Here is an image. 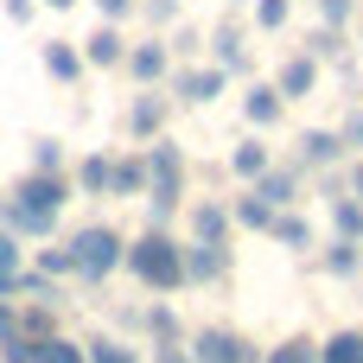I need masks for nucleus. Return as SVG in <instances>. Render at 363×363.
I'll return each mask as SVG.
<instances>
[{
	"label": "nucleus",
	"mask_w": 363,
	"mask_h": 363,
	"mask_svg": "<svg viewBox=\"0 0 363 363\" xmlns=\"http://www.w3.org/2000/svg\"><path fill=\"white\" fill-rule=\"evenodd\" d=\"M70 198H77L70 172H32V166H26V172L13 179V191L0 198V230H13L19 242H51Z\"/></svg>",
	"instance_id": "1"
},
{
	"label": "nucleus",
	"mask_w": 363,
	"mask_h": 363,
	"mask_svg": "<svg viewBox=\"0 0 363 363\" xmlns=\"http://www.w3.org/2000/svg\"><path fill=\"white\" fill-rule=\"evenodd\" d=\"M121 268H128L147 294H179V287H185V236H172V230L147 223L140 236H128Z\"/></svg>",
	"instance_id": "2"
},
{
	"label": "nucleus",
	"mask_w": 363,
	"mask_h": 363,
	"mask_svg": "<svg viewBox=\"0 0 363 363\" xmlns=\"http://www.w3.org/2000/svg\"><path fill=\"white\" fill-rule=\"evenodd\" d=\"M185 204V147L179 140H147V217L166 230Z\"/></svg>",
	"instance_id": "3"
},
{
	"label": "nucleus",
	"mask_w": 363,
	"mask_h": 363,
	"mask_svg": "<svg viewBox=\"0 0 363 363\" xmlns=\"http://www.w3.org/2000/svg\"><path fill=\"white\" fill-rule=\"evenodd\" d=\"M64 249H70V281H83V287H102V281L121 268V255H128V236H121L115 223H83V230H70V236H64Z\"/></svg>",
	"instance_id": "4"
},
{
	"label": "nucleus",
	"mask_w": 363,
	"mask_h": 363,
	"mask_svg": "<svg viewBox=\"0 0 363 363\" xmlns=\"http://www.w3.org/2000/svg\"><path fill=\"white\" fill-rule=\"evenodd\" d=\"M191 363H262V351L236 332V325H204V332H191Z\"/></svg>",
	"instance_id": "5"
},
{
	"label": "nucleus",
	"mask_w": 363,
	"mask_h": 363,
	"mask_svg": "<svg viewBox=\"0 0 363 363\" xmlns=\"http://www.w3.org/2000/svg\"><path fill=\"white\" fill-rule=\"evenodd\" d=\"M204 45H211V64H217V70H230V77H249V70H255L242 19H223V26H211V32H204Z\"/></svg>",
	"instance_id": "6"
},
{
	"label": "nucleus",
	"mask_w": 363,
	"mask_h": 363,
	"mask_svg": "<svg viewBox=\"0 0 363 363\" xmlns=\"http://www.w3.org/2000/svg\"><path fill=\"white\" fill-rule=\"evenodd\" d=\"M121 70L134 77V89H160V83L172 77V51H166V38H134L128 57H121Z\"/></svg>",
	"instance_id": "7"
},
{
	"label": "nucleus",
	"mask_w": 363,
	"mask_h": 363,
	"mask_svg": "<svg viewBox=\"0 0 363 363\" xmlns=\"http://www.w3.org/2000/svg\"><path fill=\"white\" fill-rule=\"evenodd\" d=\"M223 83H230V70H217V64H179V70H172V102L204 108V102L223 96Z\"/></svg>",
	"instance_id": "8"
},
{
	"label": "nucleus",
	"mask_w": 363,
	"mask_h": 363,
	"mask_svg": "<svg viewBox=\"0 0 363 363\" xmlns=\"http://www.w3.org/2000/svg\"><path fill=\"white\" fill-rule=\"evenodd\" d=\"M319 57L306 51V45H294V51H281V70H274V89L287 96V102H306L313 89H319Z\"/></svg>",
	"instance_id": "9"
},
{
	"label": "nucleus",
	"mask_w": 363,
	"mask_h": 363,
	"mask_svg": "<svg viewBox=\"0 0 363 363\" xmlns=\"http://www.w3.org/2000/svg\"><path fill=\"white\" fill-rule=\"evenodd\" d=\"M166 115H172V96H166V89H140V96L128 102L121 128H128V140H160V134H166Z\"/></svg>",
	"instance_id": "10"
},
{
	"label": "nucleus",
	"mask_w": 363,
	"mask_h": 363,
	"mask_svg": "<svg viewBox=\"0 0 363 363\" xmlns=\"http://www.w3.org/2000/svg\"><path fill=\"white\" fill-rule=\"evenodd\" d=\"M230 274V242H191L185 236V287H211Z\"/></svg>",
	"instance_id": "11"
},
{
	"label": "nucleus",
	"mask_w": 363,
	"mask_h": 363,
	"mask_svg": "<svg viewBox=\"0 0 363 363\" xmlns=\"http://www.w3.org/2000/svg\"><path fill=\"white\" fill-rule=\"evenodd\" d=\"M325 217H332V236H351V242H363V204L351 198V185L332 172L325 179Z\"/></svg>",
	"instance_id": "12"
},
{
	"label": "nucleus",
	"mask_w": 363,
	"mask_h": 363,
	"mask_svg": "<svg viewBox=\"0 0 363 363\" xmlns=\"http://www.w3.org/2000/svg\"><path fill=\"white\" fill-rule=\"evenodd\" d=\"M38 64H45V77H51V83H64V89H70V83H83V70H89L77 38H45V45H38Z\"/></svg>",
	"instance_id": "13"
},
{
	"label": "nucleus",
	"mask_w": 363,
	"mask_h": 363,
	"mask_svg": "<svg viewBox=\"0 0 363 363\" xmlns=\"http://www.w3.org/2000/svg\"><path fill=\"white\" fill-rule=\"evenodd\" d=\"M121 57H128V32L102 19V26L83 38V64H89V70H121Z\"/></svg>",
	"instance_id": "14"
},
{
	"label": "nucleus",
	"mask_w": 363,
	"mask_h": 363,
	"mask_svg": "<svg viewBox=\"0 0 363 363\" xmlns=\"http://www.w3.org/2000/svg\"><path fill=\"white\" fill-rule=\"evenodd\" d=\"M242 115H249L255 134H262V128H281V121H287V96H281L274 83H249V89H242Z\"/></svg>",
	"instance_id": "15"
},
{
	"label": "nucleus",
	"mask_w": 363,
	"mask_h": 363,
	"mask_svg": "<svg viewBox=\"0 0 363 363\" xmlns=\"http://www.w3.org/2000/svg\"><path fill=\"white\" fill-rule=\"evenodd\" d=\"M255 191L274 204V211H300V160L287 166V160H274L262 179H255Z\"/></svg>",
	"instance_id": "16"
},
{
	"label": "nucleus",
	"mask_w": 363,
	"mask_h": 363,
	"mask_svg": "<svg viewBox=\"0 0 363 363\" xmlns=\"http://www.w3.org/2000/svg\"><path fill=\"white\" fill-rule=\"evenodd\" d=\"M345 153H351V147L338 140V128H306V134H300V166H313V172H332Z\"/></svg>",
	"instance_id": "17"
},
{
	"label": "nucleus",
	"mask_w": 363,
	"mask_h": 363,
	"mask_svg": "<svg viewBox=\"0 0 363 363\" xmlns=\"http://www.w3.org/2000/svg\"><path fill=\"white\" fill-rule=\"evenodd\" d=\"M268 166H274V147H268L262 134H249V140H236V147H230V179H236V185H255Z\"/></svg>",
	"instance_id": "18"
},
{
	"label": "nucleus",
	"mask_w": 363,
	"mask_h": 363,
	"mask_svg": "<svg viewBox=\"0 0 363 363\" xmlns=\"http://www.w3.org/2000/svg\"><path fill=\"white\" fill-rule=\"evenodd\" d=\"M108 198H147V147H134V153H115Z\"/></svg>",
	"instance_id": "19"
},
{
	"label": "nucleus",
	"mask_w": 363,
	"mask_h": 363,
	"mask_svg": "<svg viewBox=\"0 0 363 363\" xmlns=\"http://www.w3.org/2000/svg\"><path fill=\"white\" fill-rule=\"evenodd\" d=\"M230 230H236L230 204H217V198H198L191 204V242H230Z\"/></svg>",
	"instance_id": "20"
},
{
	"label": "nucleus",
	"mask_w": 363,
	"mask_h": 363,
	"mask_svg": "<svg viewBox=\"0 0 363 363\" xmlns=\"http://www.w3.org/2000/svg\"><path fill=\"white\" fill-rule=\"evenodd\" d=\"M108 172H115V153H83V160L70 166V185H77L83 198H108Z\"/></svg>",
	"instance_id": "21"
},
{
	"label": "nucleus",
	"mask_w": 363,
	"mask_h": 363,
	"mask_svg": "<svg viewBox=\"0 0 363 363\" xmlns=\"http://www.w3.org/2000/svg\"><path fill=\"white\" fill-rule=\"evenodd\" d=\"M13 300H32V306H70V300H64V281H57V274H45V268H32V262H26V274H19V294H13Z\"/></svg>",
	"instance_id": "22"
},
{
	"label": "nucleus",
	"mask_w": 363,
	"mask_h": 363,
	"mask_svg": "<svg viewBox=\"0 0 363 363\" xmlns=\"http://www.w3.org/2000/svg\"><path fill=\"white\" fill-rule=\"evenodd\" d=\"M319 268L332 274V281H351L363 268V242H351V236H332L325 249H319Z\"/></svg>",
	"instance_id": "23"
},
{
	"label": "nucleus",
	"mask_w": 363,
	"mask_h": 363,
	"mask_svg": "<svg viewBox=\"0 0 363 363\" xmlns=\"http://www.w3.org/2000/svg\"><path fill=\"white\" fill-rule=\"evenodd\" d=\"M230 217H236V230H274V217H281V211H274V204L249 185L242 198H230Z\"/></svg>",
	"instance_id": "24"
},
{
	"label": "nucleus",
	"mask_w": 363,
	"mask_h": 363,
	"mask_svg": "<svg viewBox=\"0 0 363 363\" xmlns=\"http://www.w3.org/2000/svg\"><path fill=\"white\" fill-rule=\"evenodd\" d=\"M140 338H147V345H179V313H172L166 300L140 306Z\"/></svg>",
	"instance_id": "25"
},
{
	"label": "nucleus",
	"mask_w": 363,
	"mask_h": 363,
	"mask_svg": "<svg viewBox=\"0 0 363 363\" xmlns=\"http://www.w3.org/2000/svg\"><path fill=\"white\" fill-rule=\"evenodd\" d=\"M26 262H32V255H26V242H19L13 230H0V294H6V300L19 294V274H26Z\"/></svg>",
	"instance_id": "26"
},
{
	"label": "nucleus",
	"mask_w": 363,
	"mask_h": 363,
	"mask_svg": "<svg viewBox=\"0 0 363 363\" xmlns=\"http://www.w3.org/2000/svg\"><path fill=\"white\" fill-rule=\"evenodd\" d=\"M268 236H274V242H281V249H287V255H306V249H313V223H306V217H300V211H281V217H274V230H268Z\"/></svg>",
	"instance_id": "27"
},
{
	"label": "nucleus",
	"mask_w": 363,
	"mask_h": 363,
	"mask_svg": "<svg viewBox=\"0 0 363 363\" xmlns=\"http://www.w3.org/2000/svg\"><path fill=\"white\" fill-rule=\"evenodd\" d=\"M32 363H89V351H83L77 338L51 332V338H38V345H32Z\"/></svg>",
	"instance_id": "28"
},
{
	"label": "nucleus",
	"mask_w": 363,
	"mask_h": 363,
	"mask_svg": "<svg viewBox=\"0 0 363 363\" xmlns=\"http://www.w3.org/2000/svg\"><path fill=\"white\" fill-rule=\"evenodd\" d=\"M319 363H363V332H357V325L332 332V338L319 345Z\"/></svg>",
	"instance_id": "29"
},
{
	"label": "nucleus",
	"mask_w": 363,
	"mask_h": 363,
	"mask_svg": "<svg viewBox=\"0 0 363 363\" xmlns=\"http://www.w3.org/2000/svg\"><path fill=\"white\" fill-rule=\"evenodd\" d=\"M19 332L38 345V338H51L57 332V306H32V300H19Z\"/></svg>",
	"instance_id": "30"
},
{
	"label": "nucleus",
	"mask_w": 363,
	"mask_h": 363,
	"mask_svg": "<svg viewBox=\"0 0 363 363\" xmlns=\"http://www.w3.org/2000/svg\"><path fill=\"white\" fill-rule=\"evenodd\" d=\"M83 351H89V363H140V351H134L128 338H108V332H102V338H89Z\"/></svg>",
	"instance_id": "31"
},
{
	"label": "nucleus",
	"mask_w": 363,
	"mask_h": 363,
	"mask_svg": "<svg viewBox=\"0 0 363 363\" xmlns=\"http://www.w3.org/2000/svg\"><path fill=\"white\" fill-rule=\"evenodd\" d=\"M262 363H319V345L313 338H281L274 351H262Z\"/></svg>",
	"instance_id": "32"
},
{
	"label": "nucleus",
	"mask_w": 363,
	"mask_h": 363,
	"mask_svg": "<svg viewBox=\"0 0 363 363\" xmlns=\"http://www.w3.org/2000/svg\"><path fill=\"white\" fill-rule=\"evenodd\" d=\"M306 51H313L319 64H338V57H345V32H338V26H319V32L306 38Z\"/></svg>",
	"instance_id": "33"
},
{
	"label": "nucleus",
	"mask_w": 363,
	"mask_h": 363,
	"mask_svg": "<svg viewBox=\"0 0 363 363\" xmlns=\"http://www.w3.org/2000/svg\"><path fill=\"white\" fill-rule=\"evenodd\" d=\"M32 172H64V140L57 134H38L32 140Z\"/></svg>",
	"instance_id": "34"
},
{
	"label": "nucleus",
	"mask_w": 363,
	"mask_h": 363,
	"mask_svg": "<svg viewBox=\"0 0 363 363\" xmlns=\"http://www.w3.org/2000/svg\"><path fill=\"white\" fill-rule=\"evenodd\" d=\"M32 268H45V274L70 281V249H64V242H45V249H32Z\"/></svg>",
	"instance_id": "35"
},
{
	"label": "nucleus",
	"mask_w": 363,
	"mask_h": 363,
	"mask_svg": "<svg viewBox=\"0 0 363 363\" xmlns=\"http://www.w3.org/2000/svg\"><path fill=\"white\" fill-rule=\"evenodd\" d=\"M287 19H294V0H255V26L262 32H287Z\"/></svg>",
	"instance_id": "36"
},
{
	"label": "nucleus",
	"mask_w": 363,
	"mask_h": 363,
	"mask_svg": "<svg viewBox=\"0 0 363 363\" xmlns=\"http://www.w3.org/2000/svg\"><path fill=\"white\" fill-rule=\"evenodd\" d=\"M179 13H185V0H140L147 26H179Z\"/></svg>",
	"instance_id": "37"
},
{
	"label": "nucleus",
	"mask_w": 363,
	"mask_h": 363,
	"mask_svg": "<svg viewBox=\"0 0 363 363\" xmlns=\"http://www.w3.org/2000/svg\"><path fill=\"white\" fill-rule=\"evenodd\" d=\"M198 45H204V32H198V26H172V32H166V51H172V57H191Z\"/></svg>",
	"instance_id": "38"
},
{
	"label": "nucleus",
	"mask_w": 363,
	"mask_h": 363,
	"mask_svg": "<svg viewBox=\"0 0 363 363\" xmlns=\"http://www.w3.org/2000/svg\"><path fill=\"white\" fill-rule=\"evenodd\" d=\"M313 6H319V19H325V26H338V32L357 19V0H313Z\"/></svg>",
	"instance_id": "39"
},
{
	"label": "nucleus",
	"mask_w": 363,
	"mask_h": 363,
	"mask_svg": "<svg viewBox=\"0 0 363 363\" xmlns=\"http://www.w3.org/2000/svg\"><path fill=\"white\" fill-rule=\"evenodd\" d=\"M0 363H32V338H26L19 325H13V332L0 338Z\"/></svg>",
	"instance_id": "40"
},
{
	"label": "nucleus",
	"mask_w": 363,
	"mask_h": 363,
	"mask_svg": "<svg viewBox=\"0 0 363 363\" xmlns=\"http://www.w3.org/2000/svg\"><path fill=\"white\" fill-rule=\"evenodd\" d=\"M89 6H96V13H102L108 26H128V19L140 13V0H89Z\"/></svg>",
	"instance_id": "41"
},
{
	"label": "nucleus",
	"mask_w": 363,
	"mask_h": 363,
	"mask_svg": "<svg viewBox=\"0 0 363 363\" xmlns=\"http://www.w3.org/2000/svg\"><path fill=\"white\" fill-rule=\"evenodd\" d=\"M338 140H345V147H363V108H351V115L338 121Z\"/></svg>",
	"instance_id": "42"
},
{
	"label": "nucleus",
	"mask_w": 363,
	"mask_h": 363,
	"mask_svg": "<svg viewBox=\"0 0 363 363\" xmlns=\"http://www.w3.org/2000/svg\"><path fill=\"white\" fill-rule=\"evenodd\" d=\"M0 13H6L13 26H32V13H38V0H0Z\"/></svg>",
	"instance_id": "43"
},
{
	"label": "nucleus",
	"mask_w": 363,
	"mask_h": 363,
	"mask_svg": "<svg viewBox=\"0 0 363 363\" xmlns=\"http://www.w3.org/2000/svg\"><path fill=\"white\" fill-rule=\"evenodd\" d=\"M147 351H153V363H191L185 345H147Z\"/></svg>",
	"instance_id": "44"
},
{
	"label": "nucleus",
	"mask_w": 363,
	"mask_h": 363,
	"mask_svg": "<svg viewBox=\"0 0 363 363\" xmlns=\"http://www.w3.org/2000/svg\"><path fill=\"white\" fill-rule=\"evenodd\" d=\"M13 325H19V300H6V294H0V338H6Z\"/></svg>",
	"instance_id": "45"
},
{
	"label": "nucleus",
	"mask_w": 363,
	"mask_h": 363,
	"mask_svg": "<svg viewBox=\"0 0 363 363\" xmlns=\"http://www.w3.org/2000/svg\"><path fill=\"white\" fill-rule=\"evenodd\" d=\"M345 185H351V198H357V204H363V160H357V166H351V172H345Z\"/></svg>",
	"instance_id": "46"
},
{
	"label": "nucleus",
	"mask_w": 363,
	"mask_h": 363,
	"mask_svg": "<svg viewBox=\"0 0 363 363\" xmlns=\"http://www.w3.org/2000/svg\"><path fill=\"white\" fill-rule=\"evenodd\" d=\"M38 6H45V13H70L77 0H38Z\"/></svg>",
	"instance_id": "47"
},
{
	"label": "nucleus",
	"mask_w": 363,
	"mask_h": 363,
	"mask_svg": "<svg viewBox=\"0 0 363 363\" xmlns=\"http://www.w3.org/2000/svg\"><path fill=\"white\" fill-rule=\"evenodd\" d=\"M223 6H249V0H223Z\"/></svg>",
	"instance_id": "48"
},
{
	"label": "nucleus",
	"mask_w": 363,
	"mask_h": 363,
	"mask_svg": "<svg viewBox=\"0 0 363 363\" xmlns=\"http://www.w3.org/2000/svg\"><path fill=\"white\" fill-rule=\"evenodd\" d=\"M357 45H363V26H357Z\"/></svg>",
	"instance_id": "49"
}]
</instances>
